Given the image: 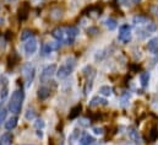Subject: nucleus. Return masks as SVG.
I'll return each instance as SVG.
<instances>
[{"label": "nucleus", "mask_w": 158, "mask_h": 145, "mask_svg": "<svg viewBox=\"0 0 158 145\" xmlns=\"http://www.w3.org/2000/svg\"><path fill=\"white\" fill-rule=\"evenodd\" d=\"M23 99H25V94H23V90L19 89V90H15L11 95V99H10V102H9V109L17 114L21 112V107H22V102H23Z\"/></svg>", "instance_id": "f257e3e1"}, {"label": "nucleus", "mask_w": 158, "mask_h": 145, "mask_svg": "<svg viewBox=\"0 0 158 145\" xmlns=\"http://www.w3.org/2000/svg\"><path fill=\"white\" fill-rule=\"evenodd\" d=\"M75 64H76V60H75L74 58H68V59L64 62V64L58 69L56 76H58L59 79H66V77L73 72L74 68H75Z\"/></svg>", "instance_id": "f03ea898"}, {"label": "nucleus", "mask_w": 158, "mask_h": 145, "mask_svg": "<svg viewBox=\"0 0 158 145\" xmlns=\"http://www.w3.org/2000/svg\"><path fill=\"white\" fill-rule=\"evenodd\" d=\"M130 38H131V27L129 25H123L120 27V31H119L118 39L124 42V43H126V42L130 41Z\"/></svg>", "instance_id": "7ed1b4c3"}, {"label": "nucleus", "mask_w": 158, "mask_h": 145, "mask_svg": "<svg viewBox=\"0 0 158 145\" xmlns=\"http://www.w3.org/2000/svg\"><path fill=\"white\" fill-rule=\"evenodd\" d=\"M23 77L26 80V85L30 86L35 77V68L31 64H26L23 67Z\"/></svg>", "instance_id": "20e7f679"}, {"label": "nucleus", "mask_w": 158, "mask_h": 145, "mask_svg": "<svg viewBox=\"0 0 158 145\" xmlns=\"http://www.w3.org/2000/svg\"><path fill=\"white\" fill-rule=\"evenodd\" d=\"M77 35H79L77 27H74V26L68 27V29H66V39H65V42H66L68 44H71V43L75 41V38L77 37Z\"/></svg>", "instance_id": "39448f33"}, {"label": "nucleus", "mask_w": 158, "mask_h": 145, "mask_svg": "<svg viewBox=\"0 0 158 145\" xmlns=\"http://www.w3.org/2000/svg\"><path fill=\"white\" fill-rule=\"evenodd\" d=\"M36 51H37V41L33 39V38L28 39L25 43V52H26V54L27 55H32L33 53H36Z\"/></svg>", "instance_id": "423d86ee"}, {"label": "nucleus", "mask_w": 158, "mask_h": 145, "mask_svg": "<svg viewBox=\"0 0 158 145\" xmlns=\"http://www.w3.org/2000/svg\"><path fill=\"white\" fill-rule=\"evenodd\" d=\"M52 35H53V37H54L56 41H59V42H65V39H66V30H65L64 27H56V29L53 30Z\"/></svg>", "instance_id": "0eeeda50"}, {"label": "nucleus", "mask_w": 158, "mask_h": 145, "mask_svg": "<svg viewBox=\"0 0 158 145\" xmlns=\"http://www.w3.org/2000/svg\"><path fill=\"white\" fill-rule=\"evenodd\" d=\"M28 14H30V5L27 2H22L21 6L19 7V19L21 21H25L28 17Z\"/></svg>", "instance_id": "6e6552de"}, {"label": "nucleus", "mask_w": 158, "mask_h": 145, "mask_svg": "<svg viewBox=\"0 0 158 145\" xmlns=\"http://www.w3.org/2000/svg\"><path fill=\"white\" fill-rule=\"evenodd\" d=\"M56 72V65L55 64H52V65H48L43 72L40 74V80H45V79H50L53 75H54V72Z\"/></svg>", "instance_id": "1a4fd4ad"}, {"label": "nucleus", "mask_w": 158, "mask_h": 145, "mask_svg": "<svg viewBox=\"0 0 158 145\" xmlns=\"http://www.w3.org/2000/svg\"><path fill=\"white\" fill-rule=\"evenodd\" d=\"M59 47H60V43H53V42H50V43H45V44L43 46V54L47 55V54H49L50 52L56 51Z\"/></svg>", "instance_id": "9d476101"}, {"label": "nucleus", "mask_w": 158, "mask_h": 145, "mask_svg": "<svg viewBox=\"0 0 158 145\" xmlns=\"http://www.w3.org/2000/svg\"><path fill=\"white\" fill-rule=\"evenodd\" d=\"M63 15H64V11L60 7H54V9L50 10V19L52 20H56L58 21V20H60L63 17Z\"/></svg>", "instance_id": "9b49d317"}, {"label": "nucleus", "mask_w": 158, "mask_h": 145, "mask_svg": "<svg viewBox=\"0 0 158 145\" xmlns=\"http://www.w3.org/2000/svg\"><path fill=\"white\" fill-rule=\"evenodd\" d=\"M97 106H107V100L101 99V97H98V96L93 97V99L89 101V107H97Z\"/></svg>", "instance_id": "f8f14e48"}, {"label": "nucleus", "mask_w": 158, "mask_h": 145, "mask_svg": "<svg viewBox=\"0 0 158 145\" xmlns=\"http://www.w3.org/2000/svg\"><path fill=\"white\" fill-rule=\"evenodd\" d=\"M49 95H50V90H49L47 86H40V89H38L37 96H38L40 100H45V99H48Z\"/></svg>", "instance_id": "ddd939ff"}, {"label": "nucleus", "mask_w": 158, "mask_h": 145, "mask_svg": "<svg viewBox=\"0 0 158 145\" xmlns=\"http://www.w3.org/2000/svg\"><path fill=\"white\" fill-rule=\"evenodd\" d=\"M82 111V106L81 105H76L75 107H73L70 113H69V119H75L76 117H79L80 113Z\"/></svg>", "instance_id": "4468645a"}, {"label": "nucleus", "mask_w": 158, "mask_h": 145, "mask_svg": "<svg viewBox=\"0 0 158 145\" xmlns=\"http://www.w3.org/2000/svg\"><path fill=\"white\" fill-rule=\"evenodd\" d=\"M17 117H11V118H9L6 122H5V128L7 129V130H11V129H14L15 127H16V124H17Z\"/></svg>", "instance_id": "2eb2a0df"}, {"label": "nucleus", "mask_w": 158, "mask_h": 145, "mask_svg": "<svg viewBox=\"0 0 158 145\" xmlns=\"http://www.w3.org/2000/svg\"><path fill=\"white\" fill-rule=\"evenodd\" d=\"M82 72H83V75H85V76H86L88 80H92V79H93V76L96 75L94 69H93L92 67H89V65L85 67V68H83V70H82Z\"/></svg>", "instance_id": "dca6fc26"}, {"label": "nucleus", "mask_w": 158, "mask_h": 145, "mask_svg": "<svg viewBox=\"0 0 158 145\" xmlns=\"http://www.w3.org/2000/svg\"><path fill=\"white\" fill-rule=\"evenodd\" d=\"M129 138L135 142V143H139L140 142V135H139V132L135 129V128H129Z\"/></svg>", "instance_id": "f3484780"}, {"label": "nucleus", "mask_w": 158, "mask_h": 145, "mask_svg": "<svg viewBox=\"0 0 158 145\" xmlns=\"http://www.w3.org/2000/svg\"><path fill=\"white\" fill-rule=\"evenodd\" d=\"M12 142V135L10 133H4L0 138V144L1 145H11Z\"/></svg>", "instance_id": "a211bd4d"}, {"label": "nucleus", "mask_w": 158, "mask_h": 145, "mask_svg": "<svg viewBox=\"0 0 158 145\" xmlns=\"http://www.w3.org/2000/svg\"><path fill=\"white\" fill-rule=\"evenodd\" d=\"M93 142H94L93 137H91L89 134H85V135H82V138H81V140H80V144L81 145H92L93 144Z\"/></svg>", "instance_id": "6ab92c4d"}, {"label": "nucleus", "mask_w": 158, "mask_h": 145, "mask_svg": "<svg viewBox=\"0 0 158 145\" xmlns=\"http://www.w3.org/2000/svg\"><path fill=\"white\" fill-rule=\"evenodd\" d=\"M140 81H141V86L142 87H147L148 86V81H150V72H142L140 75Z\"/></svg>", "instance_id": "aec40b11"}, {"label": "nucleus", "mask_w": 158, "mask_h": 145, "mask_svg": "<svg viewBox=\"0 0 158 145\" xmlns=\"http://www.w3.org/2000/svg\"><path fill=\"white\" fill-rule=\"evenodd\" d=\"M104 24H106V26H107V29H108L109 31L115 30V29H117V26H118V24H117V21H115L114 19H107Z\"/></svg>", "instance_id": "412c9836"}, {"label": "nucleus", "mask_w": 158, "mask_h": 145, "mask_svg": "<svg viewBox=\"0 0 158 145\" xmlns=\"http://www.w3.org/2000/svg\"><path fill=\"white\" fill-rule=\"evenodd\" d=\"M147 48H148L150 51H156V49H157V48H158V37L152 38V39L148 42Z\"/></svg>", "instance_id": "4be33fe9"}, {"label": "nucleus", "mask_w": 158, "mask_h": 145, "mask_svg": "<svg viewBox=\"0 0 158 145\" xmlns=\"http://www.w3.org/2000/svg\"><path fill=\"white\" fill-rule=\"evenodd\" d=\"M33 36V32L31 30H23L21 33V41H28Z\"/></svg>", "instance_id": "5701e85b"}, {"label": "nucleus", "mask_w": 158, "mask_h": 145, "mask_svg": "<svg viewBox=\"0 0 158 145\" xmlns=\"http://www.w3.org/2000/svg\"><path fill=\"white\" fill-rule=\"evenodd\" d=\"M88 10H89V15L91 16H94V17L99 16L101 15V11H102V9H99V6H92Z\"/></svg>", "instance_id": "b1692460"}, {"label": "nucleus", "mask_w": 158, "mask_h": 145, "mask_svg": "<svg viewBox=\"0 0 158 145\" xmlns=\"http://www.w3.org/2000/svg\"><path fill=\"white\" fill-rule=\"evenodd\" d=\"M112 87H109V86H102L101 89H99V94L101 95H103V96H110L112 95Z\"/></svg>", "instance_id": "393cba45"}, {"label": "nucleus", "mask_w": 158, "mask_h": 145, "mask_svg": "<svg viewBox=\"0 0 158 145\" xmlns=\"http://www.w3.org/2000/svg\"><path fill=\"white\" fill-rule=\"evenodd\" d=\"M19 60V58H17V54L14 52V53H11V55L9 57V67H14L15 64H16V62Z\"/></svg>", "instance_id": "a878e982"}, {"label": "nucleus", "mask_w": 158, "mask_h": 145, "mask_svg": "<svg viewBox=\"0 0 158 145\" xmlns=\"http://www.w3.org/2000/svg\"><path fill=\"white\" fill-rule=\"evenodd\" d=\"M148 19L146 16H135L134 17V24H147Z\"/></svg>", "instance_id": "bb28decb"}, {"label": "nucleus", "mask_w": 158, "mask_h": 145, "mask_svg": "<svg viewBox=\"0 0 158 145\" xmlns=\"http://www.w3.org/2000/svg\"><path fill=\"white\" fill-rule=\"evenodd\" d=\"M6 96H7V84H6V80H5L4 86H2V89L0 90V99H1V100H5Z\"/></svg>", "instance_id": "cd10ccee"}, {"label": "nucleus", "mask_w": 158, "mask_h": 145, "mask_svg": "<svg viewBox=\"0 0 158 145\" xmlns=\"http://www.w3.org/2000/svg\"><path fill=\"white\" fill-rule=\"evenodd\" d=\"M35 118H36V112H35L33 109L28 108L27 109V112H26V119L32 121V119H35Z\"/></svg>", "instance_id": "c85d7f7f"}, {"label": "nucleus", "mask_w": 158, "mask_h": 145, "mask_svg": "<svg viewBox=\"0 0 158 145\" xmlns=\"http://www.w3.org/2000/svg\"><path fill=\"white\" fill-rule=\"evenodd\" d=\"M158 138V130L156 127H153L152 129H151V132H150V140H156Z\"/></svg>", "instance_id": "c756f323"}, {"label": "nucleus", "mask_w": 158, "mask_h": 145, "mask_svg": "<svg viewBox=\"0 0 158 145\" xmlns=\"http://www.w3.org/2000/svg\"><path fill=\"white\" fill-rule=\"evenodd\" d=\"M6 113H7V112H6V108L2 107V106H0V123L5 121V118H6Z\"/></svg>", "instance_id": "7c9ffc66"}, {"label": "nucleus", "mask_w": 158, "mask_h": 145, "mask_svg": "<svg viewBox=\"0 0 158 145\" xmlns=\"http://www.w3.org/2000/svg\"><path fill=\"white\" fill-rule=\"evenodd\" d=\"M157 30V26H156V24H147V26H146V31L150 33V32H155Z\"/></svg>", "instance_id": "2f4dec72"}, {"label": "nucleus", "mask_w": 158, "mask_h": 145, "mask_svg": "<svg viewBox=\"0 0 158 145\" xmlns=\"http://www.w3.org/2000/svg\"><path fill=\"white\" fill-rule=\"evenodd\" d=\"M87 32H88V35L94 36V35H97V33H98V29H97V27H89V29L87 30Z\"/></svg>", "instance_id": "473e14b6"}, {"label": "nucleus", "mask_w": 158, "mask_h": 145, "mask_svg": "<svg viewBox=\"0 0 158 145\" xmlns=\"http://www.w3.org/2000/svg\"><path fill=\"white\" fill-rule=\"evenodd\" d=\"M91 89H92V80H88L86 84V87H85V95H87Z\"/></svg>", "instance_id": "72a5a7b5"}, {"label": "nucleus", "mask_w": 158, "mask_h": 145, "mask_svg": "<svg viewBox=\"0 0 158 145\" xmlns=\"http://www.w3.org/2000/svg\"><path fill=\"white\" fill-rule=\"evenodd\" d=\"M35 125H36V128H43L44 127V121L43 119H37L36 121V123H35Z\"/></svg>", "instance_id": "f704fd0d"}, {"label": "nucleus", "mask_w": 158, "mask_h": 145, "mask_svg": "<svg viewBox=\"0 0 158 145\" xmlns=\"http://www.w3.org/2000/svg\"><path fill=\"white\" fill-rule=\"evenodd\" d=\"M93 132H94V134H97V135H102V134H103V128H101V127H94V128H93Z\"/></svg>", "instance_id": "c9c22d12"}, {"label": "nucleus", "mask_w": 158, "mask_h": 145, "mask_svg": "<svg viewBox=\"0 0 158 145\" xmlns=\"http://www.w3.org/2000/svg\"><path fill=\"white\" fill-rule=\"evenodd\" d=\"M150 10H151V12H152L153 15H156V16H158V5H152Z\"/></svg>", "instance_id": "e433bc0d"}, {"label": "nucleus", "mask_w": 158, "mask_h": 145, "mask_svg": "<svg viewBox=\"0 0 158 145\" xmlns=\"http://www.w3.org/2000/svg\"><path fill=\"white\" fill-rule=\"evenodd\" d=\"M119 4H123V5H127V0H118Z\"/></svg>", "instance_id": "4c0bfd02"}, {"label": "nucleus", "mask_w": 158, "mask_h": 145, "mask_svg": "<svg viewBox=\"0 0 158 145\" xmlns=\"http://www.w3.org/2000/svg\"><path fill=\"white\" fill-rule=\"evenodd\" d=\"M6 33H7V35H6V38H7V39H9V38H10V37H11V38H12V32H10V31H7V32H6Z\"/></svg>", "instance_id": "58836bf2"}, {"label": "nucleus", "mask_w": 158, "mask_h": 145, "mask_svg": "<svg viewBox=\"0 0 158 145\" xmlns=\"http://www.w3.org/2000/svg\"><path fill=\"white\" fill-rule=\"evenodd\" d=\"M37 134H38V137H40V138H42V137H43V133H42V132H40V130H38V133H37Z\"/></svg>", "instance_id": "ea45409f"}, {"label": "nucleus", "mask_w": 158, "mask_h": 145, "mask_svg": "<svg viewBox=\"0 0 158 145\" xmlns=\"http://www.w3.org/2000/svg\"><path fill=\"white\" fill-rule=\"evenodd\" d=\"M156 59H157V62H158V51L156 52Z\"/></svg>", "instance_id": "a19ab883"}, {"label": "nucleus", "mask_w": 158, "mask_h": 145, "mask_svg": "<svg viewBox=\"0 0 158 145\" xmlns=\"http://www.w3.org/2000/svg\"><path fill=\"white\" fill-rule=\"evenodd\" d=\"M134 2H139V1H141V0H132Z\"/></svg>", "instance_id": "79ce46f5"}, {"label": "nucleus", "mask_w": 158, "mask_h": 145, "mask_svg": "<svg viewBox=\"0 0 158 145\" xmlns=\"http://www.w3.org/2000/svg\"><path fill=\"white\" fill-rule=\"evenodd\" d=\"M6 1H9V2H11V1H15V0H6Z\"/></svg>", "instance_id": "37998d69"}, {"label": "nucleus", "mask_w": 158, "mask_h": 145, "mask_svg": "<svg viewBox=\"0 0 158 145\" xmlns=\"http://www.w3.org/2000/svg\"><path fill=\"white\" fill-rule=\"evenodd\" d=\"M22 145H28V144H22Z\"/></svg>", "instance_id": "c03bdc74"}, {"label": "nucleus", "mask_w": 158, "mask_h": 145, "mask_svg": "<svg viewBox=\"0 0 158 145\" xmlns=\"http://www.w3.org/2000/svg\"><path fill=\"white\" fill-rule=\"evenodd\" d=\"M156 145H158V144H156Z\"/></svg>", "instance_id": "a18cd8bd"}, {"label": "nucleus", "mask_w": 158, "mask_h": 145, "mask_svg": "<svg viewBox=\"0 0 158 145\" xmlns=\"http://www.w3.org/2000/svg\"><path fill=\"white\" fill-rule=\"evenodd\" d=\"M0 145H1V144H0Z\"/></svg>", "instance_id": "49530a36"}]
</instances>
